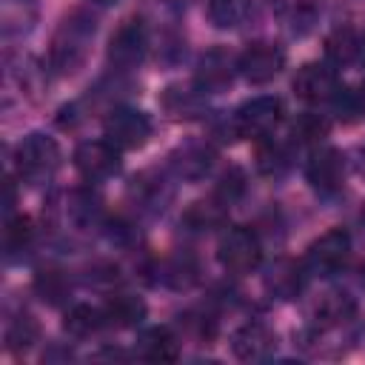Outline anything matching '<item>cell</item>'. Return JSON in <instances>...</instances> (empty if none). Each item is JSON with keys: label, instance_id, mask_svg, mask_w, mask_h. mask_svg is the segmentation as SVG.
<instances>
[{"label": "cell", "instance_id": "obj_1", "mask_svg": "<svg viewBox=\"0 0 365 365\" xmlns=\"http://www.w3.org/2000/svg\"><path fill=\"white\" fill-rule=\"evenodd\" d=\"M60 168V145L54 137L31 131L14 145V171L23 182L40 185Z\"/></svg>", "mask_w": 365, "mask_h": 365}, {"label": "cell", "instance_id": "obj_2", "mask_svg": "<svg viewBox=\"0 0 365 365\" xmlns=\"http://www.w3.org/2000/svg\"><path fill=\"white\" fill-rule=\"evenodd\" d=\"M91 34H94V20H88L80 11L68 14L51 40V66L63 74H74L86 63Z\"/></svg>", "mask_w": 365, "mask_h": 365}, {"label": "cell", "instance_id": "obj_3", "mask_svg": "<svg viewBox=\"0 0 365 365\" xmlns=\"http://www.w3.org/2000/svg\"><path fill=\"white\" fill-rule=\"evenodd\" d=\"M279 120H282V100L279 97H271V94H262V97H254V100L242 103L234 111L231 128H234L237 137L265 140L279 125Z\"/></svg>", "mask_w": 365, "mask_h": 365}, {"label": "cell", "instance_id": "obj_4", "mask_svg": "<svg viewBox=\"0 0 365 365\" xmlns=\"http://www.w3.org/2000/svg\"><path fill=\"white\" fill-rule=\"evenodd\" d=\"M217 259L228 274H251L262 262V242L254 228L237 225L220 237Z\"/></svg>", "mask_w": 365, "mask_h": 365}, {"label": "cell", "instance_id": "obj_5", "mask_svg": "<svg viewBox=\"0 0 365 365\" xmlns=\"http://www.w3.org/2000/svg\"><path fill=\"white\" fill-rule=\"evenodd\" d=\"M351 257V234L345 228H331L317 237L305 251V268L319 277H331L345 268Z\"/></svg>", "mask_w": 365, "mask_h": 365}, {"label": "cell", "instance_id": "obj_6", "mask_svg": "<svg viewBox=\"0 0 365 365\" xmlns=\"http://www.w3.org/2000/svg\"><path fill=\"white\" fill-rule=\"evenodd\" d=\"M282 68H285V51H282L279 43L257 40V43L245 46L242 54L237 57V71L254 86H262V83L274 80Z\"/></svg>", "mask_w": 365, "mask_h": 365}, {"label": "cell", "instance_id": "obj_7", "mask_svg": "<svg viewBox=\"0 0 365 365\" xmlns=\"http://www.w3.org/2000/svg\"><path fill=\"white\" fill-rule=\"evenodd\" d=\"M148 137H151V120L137 108H114L106 117V140L120 151L143 148Z\"/></svg>", "mask_w": 365, "mask_h": 365}, {"label": "cell", "instance_id": "obj_8", "mask_svg": "<svg viewBox=\"0 0 365 365\" xmlns=\"http://www.w3.org/2000/svg\"><path fill=\"white\" fill-rule=\"evenodd\" d=\"M148 51V31L140 20H125L108 40V63L120 71L137 68Z\"/></svg>", "mask_w": 365, "mask_h": 365}, {"label": "cell", "instance_id": "obj_9", "mask_svg": "<svg viewBox=\"0 0 365 365\" xmlns=\"http://www.w3.org/2000/svg\"><path fill=\"white\" fill-rule=\"evenodd\" d=\"M74 165L88 182H103L120 171V148L108 140H86L74 151Z\"/></svg>", "mask_w": 365, "mask_h": 365}, {"label": "cell", "instance_id": "obj_10", "mask_svg": "<svg viewBox=\"0 0 365 365\" xmlns=\"http://www.w3.org/2000/svg\"><path fill=\"white\" fill-rule=\"evenodd\" d=\"M305 177L311 182V188L322 197H331L342 188L345 182V157L331 148V145H319L311 151L308 165H305Z\"/></svg>", "mask_w": 365, "mask_h": 365}, {"label": "cell", "instance_id": "obj_11", "mask_svg": "<svg viewBox=\"0 0 365 365\" xmlns=\"http://www.w3.org/2000/svg\"><path fill=\"white\" fill-rule=\"evenodd\" d=\"M291 86H294V94L305 103H328L339 91L336 71L325 63H305L302 68H297Z\"/></svg>", "mask_w": 365, "mask_h": 365}, {"label": "cell", "instance_id": "obj_12", "mask_svg": "<svg viewBox=\"0 0 365 365\" xmlns=\"http://www.w3.org/2000/svg\"><path fill=\"white\" fill-rule=\"evenodd\" d=\"M231 351L242 362H259L268 359L277 351V334L265 322H245L231 336Z\"/></svg>", "mask_w": 365, "mask_h": 365}, {"label": "cell", "instance_id": "obj_13", "mask_svg": "<svg viewBox=\"0 0 365 365\" xmlns=\"http://www.w3.org/2000/svg\"><path fill=\"white\" fill-rule=\"evenodd\" d=\"M234 68H237V63L225 48H208L197 63L194 86H200L205 94L225 91L234 80Z\"/></svg>", "mask_w": 365, "mask_h": 365}, {"label": "cell", "instance_id": "obj_14", "mask_svg": "<svg viewBox=\"0 0 365 365\" xmlns=\"http://www.w3.org/2000/svg\"><path fill=\"white\" fill-rule=\"evenodd\" d=\"M171 168L177 177L182 180H200L211 171L214 165V148L208 143H200V140H188L182 145H177L168 157Z\"/></svg>", "mask_w": 365, "mask_h": 365}, {"label": "cell", "instance_id": "obj_15", "mask_svg": "<svg viewBox=\"0 0 365 365\" xmlns=\"http://www.w3.org/2000/svg\"><path fill=\"white\" fill-rule=\"evenodd\" d=\"M308 268L302 262H294V259H279L271 265V271L265 274V291L277 299H297L305 288V274Z\"/></svg>", "mask_w": 365, "mask_h": 365}, {"label": "cell", "instance_id": "obj_16", "mask_svg": "<svg viewBox=\"0 0 365 365\" xmlns=\"http://www.w3.org/2000/svg\"><path fill=\"white\" fill-rule=\"evenodd\" d=\"M137 354L148 362H171L180 356V339L168 325H154L137 336Z\"/></svg>", "mask_w": 365, "mask_h": 365}, {"label": "cell", "instance_id": "obj_17", "mask_svg": "<svg viewBox=\"0 0 365 365\" xmlns=\"http://www.w3.org/2000/svg\"><path fill=\"white\" fill-rule=\"evenodd\" d=\"M160 106L168 111V117L174 120H194L202 114L205 108V91L200 86L194 88H182V86H168L160 97Z\"/></svg>", "mask_w": 365, "mask_h": 365}, {"label": "cell", "instance_id": "obj_18", "mask_svg": "<svg viewBox=\"0 0 365 365\" xmlns=\"http://www.w3.org/2000/svg\"><path fill=\"white\" fill-rule=\"evenodd\" d=\"M106 325L114 328H137L145 319V302L137 294H111L103 305Z\"/></svg>", "mask_w": 365, "mask_h": 365}, {"label": "cell", "instance_id": "obj_19", "mask_svg": "<svg viewBox=\"0 0 365 365\" xmlns=\"http://www.w3.org/2000/svg\"><path fill=\"white\" fill-rule=\"evenodd\" d=\"M356 314V302L354 297L342 294V291H331L325 294L317 308H314V322L319 328H336V325H345L351 317Z\"/></svg>", "mask_w": 365, "mask_h": 365}, {"label": "cell", "instance_id": "obj_20", "mask_svg": "<svg viewBox=\"0 0 365 365\" xmlns=\"http://www.w3.org/2000/svg\"><path fill=\"white\" fill-rule=\"evenodd\" d=\"M225 217H228V202L214 194V197H208V200L191 202L188 211L182 214V222H185L191 231H211V228L222 225Z\"/></svg>", "mask_w": 365, "mask_h": 365}, {"label": "cell", "instance_id": "obj_21", "mask_svg": "<svg viewBox=\"0 0 365 365\" xmlns=\"http://www.w3.org/2000/svg\"><path fill=\"white\" fill-rule=\"evenodd\" d=\"M362 51V40L351 26H339L325 40V54L334 66H351Z\"/></svg>", "mask_w": 365, "mask_h": 365}, {"label": "cell", "instance_id": "obj_22", "mask_svg": "<svg viewBox=\"0 0 365 365\" xmlns=\"http://www.w3.org/2000/svg\"><path fill=\"white\" fill-rule=\"evenodd\" d=\"M103 325H106V314H103V308H94V305H71L63 319L66 334H71L77 339L97 334Z\"/></svg>", "mask_w": 365, "mask_h": 365}, {"label": "cell", "instance_id": "obj_23", "mask_svg": "<svg viewBox=\"0 0 365 365\" xmlns=\"http://www.w3.org/2000/svg\"><path fill=\"white\" fill-rule=\"evenodd\" d=\"M34 291H37V297L43 302L60 305L71 294V285H68V277L60 268H40L34 274Z\"/></svg>", "mask_w": 365, "mask_h": 365}, {"label": "cell", "instance_id": "obj_24", "mask_svg": "<svg viewBox=\"0 0 365 365\" xmlns=\"http://www.w3.org/2000/svg\"><path fill=\"white\" fill-rule=\"evenodd\" d=\"M37 336H40V328H37L34 317L31 314H20L6 328V348L11 354H26L37 342Z\"/></svg>", "mask_w": 365, "mask_h": 365}, {"label": "cell", "instance_id": "obj_25", "mask_svg": "<svg viewBox=\"0 0 365 365\" xmlns=\"http://www.w3.org/2000/svg\"><path fill=\"white\" fill-rule=\"evenodd\" d=\"M251 11V0H208V17L217 29L240 26Z\"/></svg>", "mask_w": 365, "mask_h": 365}, {"label": "cell", "instance_id": "obj_26", "mask_svg": "<svg viewBox=\"0 0 365 365\" xmlns=\"http://www.w3.org/2000/svg\"><path fill=\"white\" fill-rule=\"evenodd\" d=\"M291 165V148L279 140H265L257 148V168L262 174H282Z\"/></svg>", "mask_w": 365, "mask_h": 365}, {"label": "cell", "instance_id": "obj_27", "mask_svg": "<svg viewBox=\"0 0 365 365\" xmlns=\"http://www.w3.org/2000/svg\"><path fill=\"white\" fill-rule=\"evenodd\" d=\"M328 128H331V123H328L322 114L305 111V114H299V117L294 120V125H291V137H294V143L314 145V143H319V140L328 137Z\"/></svg>", "mask_w": 365, "mask_h": 365}, {"label": "cell", "instance_id": "obj_28", "mask_svg": "<svg viewBox=\"0 0 365 365\" xmlns=\"http://www.w3.org/2000/svg\"><path fill=\"white\" fill-rule=\"evenodd\" d=\"M31 237H34V228H31V220H29V217L20 214V217H9V220H6L3 245H6V254H9V257L26 251L29 242H31Z\"/></svg>", "mask_w": 365, "mask_h": 365}, {"label": "cell", "instance_id": "obj_29", "mask_svg": "<svg viewBox=\"0 0 365 365\" xmlns=\"http://www.w3.org/2000/svg\"><path fill=\"white\" fill-rule=\"evenodd\" d=\"M242 188H245V177H242V171H240V168H228V171L222 174V180H220V185H217L214 194L231 205V202L242 194Z\"/></svg>", "mask_w": 365, "mask_h": 365}, {"label": "cell", "instance_id": "obj_30", "mask_svg": "<svg viewBox=\"0 0 365 365\" xmlns=\"http://www.w3.org/2000/svg\"><path fill=\"white\" fill-rule=\"evenodd\" d=\"M91 3H100V6H106V3H114V0H91Z\"/></svg>", "mask_w": 365, "mask_h": 365}, {"label": "cell", "instance_id": "obj_31", "mask_svg": "<svg viewBox=\"0 0 365 365\" xmlns=\"http://www.w3.org/2000/svg\"><path fill=\"white\" fill-rule=\"evenodd\" d=\"M362 220H365V208H362Z\"/></svg>", "mask_w": 365, "mask_h": 365}]
</instances>
